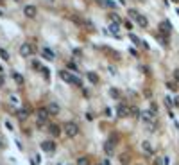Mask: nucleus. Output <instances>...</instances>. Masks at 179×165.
Wrapping results in <instances>:
<instances>
[{
	"label": "nucleus",
	"mask_w": 179,
	"mask_h": 165,
	"mask_svg": "<svg viewBox=\"0 0 179 165\" xmlns=\"http://www.w3.org/2000/svg\"><path fill=\"white\" fill-rule=\"evenodd\" d=\"M59 77L64 81V83H68V84H75V86H82L81 84V79H77V77H74L70 72H66V70H61L59 72Z\"/></svg>",
	"instance_id": "f257e3e1"
},
{
	"label": "nucleus",
	"mask_w": 179,
	"mask_h": 165,
	"mask_svg": "<svg viewBox=\"0 0 179 165\" xmlns=\"http://www.w3.org/2000/svg\"><path fill=\"white\" fill-rule=\"evenodd\" d=\"M64 135L66 136H70V138H75L79 135V126L75 122H64Z\"/></svg>",
	"instance_id": "f03ea898"
},
{
	"label": "nucleus",
	"mask_w": 179,
	"mask_h": 165,
	"mask_svg": "<svg viewBox=\"0 0 179 165\" xmlns=\"http://www.w3.org/2000/svg\"><path fill=\"white\" fill-rule=\"evenodd\" d=\"M50 117V113H49V110L47 108H39L38 111H36V120L39 122V124H43V122H47V119Z\"/></svg>",
	"instance_id": "7ed1b4c3"
},
{
	"label": "nucleus",
	"mask_w": 179,
	"mask_h": 165,
	"mask_svg": "<svg viewBox=\"0 0 179 165\" xmlns=\"http://www.w3.org/2000/svg\"><path fill=\"white\" fill-rule=\"evenodd\" d=\"M115 144H117V136L113 135V136H111V138L107 140V142H106V146H104V151H106L107 154H111V153L115 151Z\"/></svg>",
	"instance_id": "20e7f679"
},
{
	"label": "nucleus",
	"mask_w": 179,
	"mask_h": 165,
	"mask_svg": "<svg viewBox=\"0 0 179 165\" xmlns=\"http://www.w3.org/2000/svg\"><path fill=\"white\" fill-rule=\"evenodd\" d=\"M117 113H118L120 119H124V117H131V108L125 106V104H120V106L117 108Z\"/></svg>",
	"instance_id": "39448f33"
},
{
	"label": "nucleus",
	"mask_w": 179,
	"mask_h": 165,
	"mask_svg": "<svg viewBox=\"0 0 179 165\" xmlns=\"http://www.w3.org/2000/svg\"><path fill=\"white\" fill-rule=\"evenodd\" d=\"M20 54L24 56V58L31 56V54H32V45H31V43H21V47H20Z\"/></svg>",
	"instance_id": "423d86ee"
},
{
	"label": "nucleus",
	"mask_w": 179,
	"mask_h": 165,
	"mask_svg": "<svg viewBox=\"0 0 179 165\" xmlns=\"http://www.w3.org/2000/svg\"><path fill=\"white\" fill-rule=\"evenodd\" d=\"M41 149H43L45 153H52V151L56 149V144L52 142V140H45V142H41Z\"/></svg>",
	"instance_id": "0eeeda50"
},
{
	"label": "nucleus",
	"mask_w": 179,
	"mask_h": 165,
	"mask_svg": "<svg viewBox=\"0 0 179 165\" xmlns=\"http://www.w3.org/2000/svg\"><path fill=\"white\" fill-rule=\"evenodd\" d=\"M160 31H161L163 34H170V31H172V23H170L168 20L161 22V23H160Z\"/></svg>",
	"instance_id": "6e6552de"
},
{
	"label": "nucleus",
	"mask_w": 179,
	"mask_h": 165,
	"mask_svg": "<svg viewBox=\"0 0 179 165\" xmlns=\"http://www.w3.org/2000/svg\"><path fill=\"white\" fill-rule=\"evenodd\" d=\"M29 113H31V110L25 106V108H20L18 110V113H16V117H18V120H25L27 117H29Z\"/></svg>",
	"instance_id": "1a4fd4ad"
},
{
	"label": "nucleus",
	"mask_w": 179,
	"mask_h": 165,
	"mask_svg": "<svg viewBox=\"0 0 179 165\" xmlns=\"http://www.w3.org/2000/svg\"><path fill=\"white\" fill-rule=\"evenodd\" d=\"M24 13H25V16H27V18H34V16L38 14V9H36L34 6H25Z\"/></svg>",
	"instance_id": "9d476101"
},
{
	"label": "nucleus",
	"mask_w": 179,
	"mask_h": 165,
	"mask_svg": "<svg viewBox=\"0 0 179 165\" xmlns=\"http://www.w3.org/2000/svg\"><path fill=\"white\" fill-rule=\"evenodd\" d=\"M154 117H156V115H154L150 110H149V111H142V119H143L145 122H149V124L154 122Z\"/></svg>",
	"instance_id": "9b49d317"
},
{
	"label": "nucleus",
	"mask_w": 179,
	"mask_h": 165,
	"mask_svg": "<svg viewBox=\"0 0 179 165\" xmlns=\"http://www.w3.org/2000/svg\"><path fill=\"white\" fill-rule=\"evenodd\" d=\"M142 149H143L147 154H154V147H152L150 142H147V140H145V142H142Z\"/></svg>",
	"instance_id": "f8f14e48"
},
{
	"label": "nucleus",
	"mask_w": 179,
	"mask_h": 165,
	"mask_svg": "<svg viewBox=\"0 0 179 165\" xmlns=\"http://www.w3.org/2000/svg\"><path fill=\"white\" fill-rule=\"evenodd\" d=\"M136 23H138V25H140L142 29H145V27L149 25V20H147L143 14H138V18H136Z\"/></svg>",
	"instance_id": "ddd939ff"
},
{
	"label": "nucleus",
	"mask_w": 179,
	"mask_h": 165,
	"mask_svg": "<svg viewBox=\"0 0 179 165\" xmlns=\"http://www.w3.org/2000/svg\"><path fill=\"white\" fill-rule=\"evenodd\" d=\"M49 131H50L52 136H59V135H61V129H59V126H56V124H50V126H49Z\"/></svg>",
	"instance_id": "4468645a"
},
{
	"label": "nucleus",
	"mask_w": 179,
	"mask_h": 165,
	"mask_svg": "<svg viewBox=\"0 0 179 165\" xmlns=\"http://www.w3.org/2000/svg\"><path fill=\"white\" fill-rule=\"evenodd\" d=\"M107 29H109V32H111V34H115V36H118L120 25H118V23H109V25H107Z\"/></svg>",
	"instance_id": "2eb2a0df"
},
{
	"label": "nucleus",
	"mask_w": 179,
	"mask_h": 165,
	"mask_svg": "<svg viewBox=\"0 0 179 165\" xmlns=\"http://www.w3.org/2000/svg\"><path fill=\"white\" fill-rule=\"evenodd\" d=\"M41 52H43V58H45V59H49V61H52V59L56 58V56H54V52H52L50 49H43Z\"/></svg>",
	"instance_id": "dca6fc26"
},
{
	"label": "nucleus",
	"mask_w": 179,
	"mask_h": 165,
	"mask_svg": "<svg viewBox=\"0 0 179 165\" xmlns=\"http://www.w3.org/2000/svg\"><path fill=\"white\" fill-rule=\"evenodd\" d=\"M47 110H49V113H50V115H57V113H59V106H57L56 102H50Z\"/></svg>",
	"instance_id": "f3484780"
},
{
	"label": "nucleus",
	"mask_w": 179,
	"mask_h": 165,
	"mask_svg": "<svg viewBox=\"0 0 179 165\" xmlns=\"http://www.w3.org/2000/svg\"><path fill=\"white\" fill-rule=\"evenodd\" d=\"M77 165H92V161H90L88 156H81V158H77Z\"/></svg>",
	"instance_id": "a211bd4d"
},
{
	"label": "nucleus",
	"mask_w": 179,
	"mask_h": 165,
	"mask_svg": "<svg viewBox=\"0 0 179 165\" xmlns=\"http://www.w3.org/2000/svg\"><path fill=\"white\" fill-rule=\"evenodd\" d=\"M131 117H134V119H138V117H142V111H140V108L132 106V108H131Z\"/></svg>",
	"instance_id": "6ab92c4d"
},
{
	"label": "nucleus",
	"mask_w": 179,
	"mask_h": 165,
	"mask_svg": "<svg viewBox=\"0 0 179 165\" xmlns=\"http://www.w3.org/2000/svg\"><path fill=\"white\" fill-rule=\"evenodd\" d=\"M109 18H111V22H113V23H118V25L122 23V20H120V16H118L117 13H111V14H109Z\"/></svg>",
	"instance_id": "aec40b11"
},
{
	"label": "nucleus",
	"mask_w": 179,
	"mask_h": 165,
	"mask_svg": "<svg viewBox=\"0 0 179 165\" xmlns=\"http://www.w3.org/2000/svg\"><path fill=\"white\" fill-rule=\"evenodd\" d=\"M109 95L113 97V99H120V92L117 88H109Z\"/></svg>",
	"instance_id": "412c9836"
},
{
	"label": "nucleus",
	"mask_w": 179,
	"mask_h": 165,
	"mask_svg": "<svg viewBox=\"0 0 179 165\" xmlns=\"http://www.w3.org/2000/svg\"><path fill=\"white\" fill-rule=\"evenodd\" d=\"M88 79L92 81V83H99V76L93 74V72H88Z\"/></svg>",
	"instance_id": "4be33fe9"
},
{
	"label": "nucleus",
	"mask_w": 179,
	"mask_h": 165,
	"mask_svg": "<svg viewBox=\"0 0 179 165\" xmlns=\"http://www.w3.org/2000/svg\"><path fill=\"white\" fill-rule=\"evenodd\" d=\"M13 77H14V81H16L18 84H24V77H21L20 74H16V72H14V74H13Z\"/></svg>",
	"instance_id": "5701e85b"
},
{
	"label": "nucleus",
	"mask_w": 179,
	"mask_h": 165,
	"mask_svg": "<svg viewBox=\"0 0 179 165\" xmlns=\"http://www.w3.org/2000/svg\"><path fill=\"white\" fill-rule=\"evenodd\" d=\"M0 58H2L4 61H7V59H9V52H6V50L0 49Z\"/></svg>",
	"instance_id": "b1692460"
},
{
	"label": "nucleus",
	"mask_w": 179,
	"mask_h": 165,
	"mask_svg": "<svg viewBox=\"0 0 179 165\" xmlns=\"http://www.w3.org/2000/svg\"><path fill=\"white\" fill-rule=\"evenodd\" d=\"M120 163H124V165L129 163V154H122V156H120Z\"/></svg>",
	"instance_id": "393cba45"
},
{
	"label": "nucleus",
	"mask_w": 179,
	"mask_h": 165,
	"mask_svg": "<svg viewBox=\"0 0 179 165\" xmlns=\"http://www.w3.org/2000/svg\"><path fill=\"white\" fill-rule=\"evenodd\" d=\"M138 14H140L138 11H134V9H129V16H131V18H134V20H136V18H138Z\"/></svg>",
	"instance_id": "a878e982"
},
{
	"label": "nucleus",
	"mask_w": 179,
	"mask_h": 165,
	"mask_svg": "<svg viewBox=\"0 0 179 165\" xmlns=\"http://www.w3.org/2000/svg\"><path fill=\"white\" fill-rule=\"evenodd\" d=\"M129 38H131V41H132V43H136V45H138V43H142V41H140V38H138V36H134V34H129Z\"/></svg>",
	"instance_id": "bb28decb"
},
{
	"label": "nucleus",
	"mask_w": 179,
	"mask_h": 165,
	"mask_svg": "<svg viewBox=\"0 0 179 165\" xmlns=\"http://www.w3.org/2000/svg\"><path fill=\"white\" fill-rule=\"evenodd\" d=\"M165 104H167L168 108H172V106H174V101H172L170 97H165Z\"/></svg>",
	"instance_id": "cd10ccee"
},
{
	"label": "nucleus",
	"mask_w": 179,
	"mask_h": 165,
	"mask_svg": "<svg viewBox=\"0 0 179 165\" xmlns=\"http://www.w3.org/2000/svg\"><path fill=\"white\" fill-rule=\"evenodd\" d=\"M152 165H163V158H154Z\"/></svg>",
	"instance_id": "c85d7f7f"
},
{
	"label": "nucleus",
	"mask_w": 179,
	"mask_h": 165,
	"mask_svg": "<svg viewBox=\"0 0 179 165\" xmlns=\"http://www.w3.org/2000/svg\"><path fill=\"white\" fill-rule=\"evenodd\" d=\"M167 88H168V90H177L175 83H167Z\"/></svg>",
	"instance_id": "c756f323"
},
{
	"label": "nucleus",
	"mask_w": 179,
	"mask_h": 165,
	"mask_svg": "<svg viewBox=\"0 0 179 165\" xmlns=\"http://www.w3.org/2000/svg\"><path fill=\"white\" fill-rule=\"evenodd\" d=\"M174 79L179 83V68H177V70H174Z\"/></svg>",
	"instance_id": "7c9ffc66"
},
{
	"label": "nucleus",
	"mask_w": 179,
	"mask_h": 165,
	"mask_svg": "<svg viewBox=\"0 0 179 165\" xmlns=\"http://www.w3.org/2000/svg\"><path fill=\"white\" fill-rule=\"evenodd\" d=\"M124 25H125L127 29H132V25H131V22H129V20H124Z\"/></svg>",
	"instance_id": "2f4dec72"
},
{
	"label": "nucleus",
	"mask_w": 179,
	"mask_h": 165,
	"mask_svg": "<svg viewBox=\"0 0 179 165\" xmlns=\"http://www.w3.org/2000/svg\"><path fill=\"white\" fill-rule=\"evenodd\" d=\"M4 146H6V144H4V138H2V136H0V151H2V149H4Z\"/></svg>",
	"instance_id": "473e14b6"
},
{
	"label": "nucleus",
	"mask_w": 179,
	"mask_h": 165,
	"mask_svg": "<svg viewBox=\"0 0 179 165\" xmlns=\"http://www.w3.org/2000/svg\"><path fill=\"white\" fill-rule=\"evenodd\" d=\"M168 161H170L168 156H163V165H168Z\"/></svg>",
	"instance_id": "72a5a7b5"
},
{
	"label": "nucleus",
	"mask_w": 179,
	"mask_h": 165,
	"mask_svg": "<svg viewBox=\"0 0 179 165\" xmlns=\"http://www.w3.org/2000/svg\"><path fill=\"white\" fill-rule=\"evenodd\" d=\"M104 113H106L107 117H111V110H109V108H106V110H104Z\"/></svg>",
	"instance_id": "f704fd0d"
},
{
	"label": "nucleus",
	"mask_w": 179,
	"mask_h": 165,
	"mask_svg": "<svg viewBox=\"0 0 179 165\" xmlns=\"http://www.w3.org/2000/svg\"><path fill=\"white\" fill-rule=\"evenodd\" d=\"M174 106H177V108H179V97H175V99H174Z\"/></svg>",
	"instance_id": "c9c22d12"
},
{
	"label": "nucleus",
	"mask_w": 179,
	"mask_h": 165,
	"mask_svg": "<svg viewBox=\"0 0 179 165\" xmlns=\"http://www.w3.org/2000/svg\"><path fill=\"white\" fill-rule=\"evenodd\" d=\"M102 163H104V165H111V163H109V160H104Z\"/></svg>",
	"instance_id": "e433bc0d"
},
{
	"label": "nucleus",
	"mask_w": 179,
	"mask_h": 165,
	"mask_svg": "<svg viewBox=\"0 0 179 165\" xmlns=\"http://www.w3.org/2000/svg\"><path fill=\"white\" fill-rule=\"evenodd\" d=\"M2 84H4V79H2V77H0V86H2Z\"/></svg>",
	"instance_id": "4c0bfd02"
},
{
	"label": "nucleus",
	"mask_w": 179,
	"mask_h": 165,
	"mask_svg": "<svg viewBox=\"0 0 179 165\" xmlns=\"http://www.w3.org/2000/svg\"><path fill=\"white\" fill-rule=\"evenodd\" d=\"M47 2H54V0H47Z\"/></svg>",
	"instance_id": "58836bf2"
},
{
	"label": "nucleus",
	"mask_w": 179,
	"mask_h": 165,
	"mask_svg": "<svg viewBox=\"0 0 179 165\" xmlns=\"http://www.w3.org/2000/svg\"><path fill=\"white\" fill-rule=\"evenodd\" d=\"M14 2H21V0H14Z\"/></svg>",
	"instance_id": "ea45409f"
},
{
	"label": "nucleus",
	"mask_w": 179,
	"mask_h": 165,
	"mask_svg": "<svg viewBox=\"0 0 179 165\" xmlns=\"http://www.w3.org/2000/svg\"><path fill=\"white\" fill-rule=\"evenodd\" d=\"M172 2H179V0H172Z\"/></svg>",
	"instance_id": "a19ab883"
},
{
	"label": "nucleus",
	"mask_w": 179,
	"mask_h": 165,
	"mask_svg": "<svg viewBox=\"0 0 179 165\" xmlns=\"http://www.w3.org/2000/svg\"><path fill=\"white\" fill-rule=\"evenodd\" d=\"M140 2H147V0H140Z\"/></svg>",
	"instance_id": "79ce46f5"
},
{
	"label": "nucleus",
	"mask_w": 179,
	"mask_h": 165,
	"mask_svg": "<svg viewBox=\"0 0 179 165\" xmlns=\"http://www.w3.org/2000/svg\"><path fill=\"white\" fill-rule=\"evenodd\" d=\"M97 165H104V163H97Z\"/></svg>",
	"instance_id": "37998d69"
}]
</instances>
